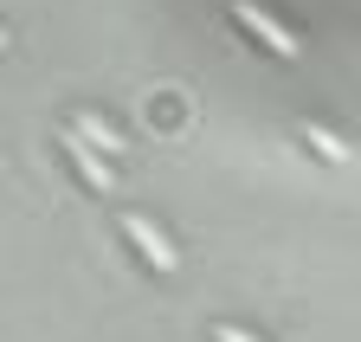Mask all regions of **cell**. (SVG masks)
<instances>
[{"mask_svg":"<svg viewBox=\"0 0 361 342\" xmlns=\"http://www.w3.org/2000/svg\"><path fill=\"white\" fill-rule=\"evenodd\" d=\"M213 342H258V336H245V329H233V323H219V329H213Z\"/></svg>","mask_w":361,"mask_h":342,"instance_id":"obj_6","label":"cell"},{"mask_svg":"<svg viewBox=\"0 0 361 342\" xmlns=\"http://www.w3.org/2000/svg\"><path fill=\"white\" fill-rule=\"evenodd\" d=\"M303 142H316V155H329V161H348V142H336L323 123H303Z\"/></svg>","mask_w":361,"mask_h":342,"instance_id":"obj_5","label":"cell"},{"mask_svg":"<svg viewBox=\"0 0 361 342\" xmlns=\"http://www.w3.org/2000/svg\"><path fill=\"white\" fill-rule=\"evenodd\" d=\"M65 155L78 161V175H84L90 188H97V194H110V188H116V181H110V168H104V155H97V149H90V142H84L78 130H65Z\"/></svg>","mask_w":361,"mask_h":342,"instance_id":"obj_3","label":"cell"},{"mask_svg":"<svg viewBox=\"0 0 361 342\" xmlns=\"http://www.w3.org/2000/svg\"><path fill=\"white\" fill-rule=\"evenodd\" d=\"M71 130H78V136H84L90 149H97V155H116V149H123V136L110 130V123H97L90 110H84V116H71Z\"/></svg>","mask_w":361,"mask_h":342,"instance_id":"obj_4","label":"cell"},{"mask_svg":"<svg viewBox=\"0 0 361 342\" xmlns=\"http://www.w3.org/2000/svg\"><path fill=\"white\" fill-rule=\"evenodd\" d=\"M233 20H239V26L252 32V39H264V46L278 52V59H297V39H290V32L278 26V20H271L264 7H252V0H233Z\"/></svg>","mask_w":361,"mask_h":342,"instance_id":"obj_1","label":"cell"},{"mask_svg":"<svg viewBox=\"0 0 361 342\" xmlns=\"http://www.w3.org/2000/svg\"><path fill=\"white\" fill-rule=\"evenodd\" d=\"M123 233H129L135 245H142V259H149L155 271H174V245H168V239H161V233L142 220V213H123Z\"/></svg>","mask_w":361,"mask_h":342,"instance_id":"obj_2","label":"cell"}]
</instances>
